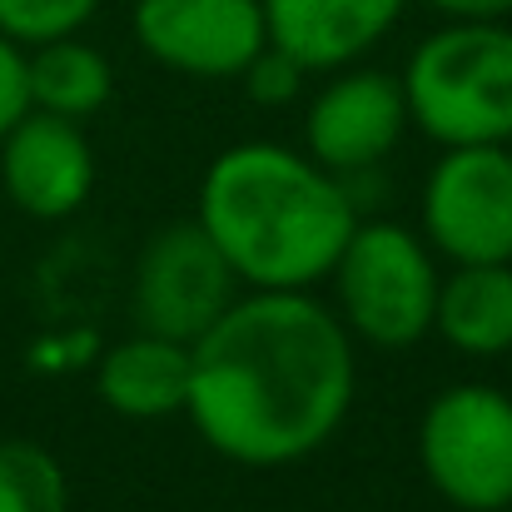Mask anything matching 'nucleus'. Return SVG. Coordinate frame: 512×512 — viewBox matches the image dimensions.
<instances>
[{
	"label": "nucleus",
	"instance_id": "4468645a",
	"mask_svg": "<svg viewBox=\"0 0 512 512\" xmlns=\"http://www.w3.org/2000/svg\"><path fill=\"white\" fill-rule=\"evenodd\" d=\"M25 90H30V110L90 120L100 105H110L115 75L95 45H85L80 35H60L25 50Z\"/></svg>",
	"mask_w": 512,
	"mask_h": 512
},
{
	"label": "nucleus",
	"instance_id": "423d86ee",
	"mask_svg": "<svg viewBox=\"0 0 512 512\" xmlns=\"http://www.w3.org/2000/svg\"><path fill=\"white\" fill-rule=\"evenodd\" d=\"M239 299V274L219 254V244L204 234V224L184 219L160 229L140 259L130 284V309L145 334L174 343H194L204 329L219 324V314Z\"/></svg>",
	"mask_w": 512,
	"mask_h": 512
},
{
	"label": "nucleus",
	"instance_id": "1a4fd4ad",
	"mask_svg": "<svg viewBox=\"0 0 512 512\" xmlns=\"http://www.w3.org/2000/svg\"><path fill=\"white\" fill-rule=\"evenodd\" d=\"M403 130H408L403 80L383 70H348L329 80L304 120L309 160H319L329 174H363L383 165L403 140Z\"/></svg>",
	"mask_w": 512,
	"mask_h": 512
},
{
	"label": "nucleus",
	"instance_id": "dca6fc26",
	"mask_svg": "<svg viewBox=\"0 0 512 512\" xmlns=\"http://www.w3.org/2000/svg\"><path fill=\"white\" fill-rule=\"evenodd\" d=\"M100 10V0H0V30L15 45H45L60 35H80V25Z\"/></svg>",
	"mask_w": 512,
	"mask_h": 512
},
{
	"label": "nucleus",
	"instance_id": "f8f14e48",
	"mask_svg": "<svg viewBox=\"0 0 512 512\" xmlns=\"http://www.w3.org/2000/svg\"><path fill=\"white\" fill-rule=\"evenodd\" d=\"M95 393L120 418H170L189 398V343L135 334L115 343L95 368Z\"/></svg>",
	"mask_w": 512,
	"mask_h": 512
},
{
	"label": "nucleus",
	"instance_id": "0eeeda50",
	"mask_svg": "<svg viewBox=\"0 0 512 512\" xmlns=\"http://www.w3.org/2000/svg\"><path fill=\"white\" fill-rule=\"evenodd\" d=\"M423 229L453 264L512 259V150L453 145L423 184Z\"/></svg>",
	"mask_w": 512,
	"mask_h": 512
},
{
	"label": "nucleus",
	"instance_id": "ddd939ff",
	"mask_svg": "<svg viewBox=\"0 0 512 512\" xmlns=\"http://www.w3.org/2000/svg\"><path fill=\"white\" fill-rule=\"evenodd\" d=\"M433 329L468 358H498L512 348V259L458 264L438 284Z\"/></svg>",
	"mask_w": 512,
	"mask_h": 512
},
{
	"label": "nucleus",
	"instance_id": "2eb2a0df",
	"mask_svg": "<svg viewBox=\"0 0 512 512\" xmlns=\"http://www.w3.org/2000/svg\"><path fill=\"white\" fill-rule=\"evenodd\" d=\"M0 512H70V478L50 448L30 438L0 443Z\"/></svg>",
	"mask_w": 512,
	"mask_h": 512
},
{
	"label": "nucleus",
	"instance_id": "f257e3e1",
	"mask_svg": "<svg viewBox=\"0 0 512 512\" xmlns=\"http://www.w3.org/2000/svg\"><path fill=\"white\" fill-rule=\"evenodd\" d=\"M353 343L304 289H254L189 343L184 413L244 468H284L324 448L353 403Z\"/></svg>",
	"mask_w": 512,
	"mask_h": 512
},
{
	"label": "nucleus",
	"instance_id": "6ab92c4d",
	"mask_svg": "<svg viewBox=\"0 0 512 512\" xmlns=\"http://www.w3.org/2000/svg\"><path fill=\"white\" fill-rule=\"evenodd\" d=\"M448 20H503L512 15V0H428Z\"/></svg>",
	"mask_w": 512,
	"mask_h": 512
},
{
	"label": "nucleus",
	"instance_id": "6e6552de",
	"mask_svg": "<svg viewBox=\"0 0 512 512\" xmlns=\"http://www.w3.org/2000/svg\"><path fill=\"white\" fill-rule=\"evenodd\" d=\"M130 30L150 60L194 80H239L269 45L264 0H135Z\"/></svg>",
	"mask_w": 512,
	"mask_h": 512
},
{
	"label": "nucleus",
	"instance_id": "f03ea898",
	"mask_svg": "<svg viewBox=\"0 0 512 512\" xmlns=\"http://www.w3.org/2000/svg\"><path fill=\"white\" fill-rule=\"evenodd\" d=\"M199 224L249 289H309L358 229L348 184L284 145H234L199 184Z\"/></svg>",
	"mask_w": 512,
	"mask_h": 512
},
{
	"label": "nucleus",
	"instance_id": "f3484780",
	"mask_svg": "<svg viewBox=\"0 0 512 512\" xmlns=\"http://www.w3.org/2000/svg\"><path fill=\"white\" fill-rule=\"evenodd\" d=\"M239 80H244V90H249L254 105H294L299 90H304V80H309V70H304L294 55H284L279 45H264V50L244 65Z\"/></svg>",
	"mask_w": 512,
	"mask_h": 512
},
{
	"label": "nucleus",
	"instance_id": "20e7f679",
	"mask_svg": "<svg viewBox=\"0 0 512 512\" xmlns=\"http://www.w3.org/2000/svg\"><path fill=\"white\" fill-rule=\"evenodd\" d=\"M339 319L373 348H413L438 314V264L403 224H358L334 264Z\"/></svg>",
	"mask_w": 512,
	"mask_h": 512
},
{
	"label": "nucleus",
	"instance_id": "9b49d317",
	"mask_svg": "<svg viewBox=\"0 0 512 512\" xmlns=\"http://www.w3.org/2000/svg\"><path fill=\"white\" fill-rule=\"evenodd\" d=\"M408 0H264L269 45L294 55L309 75L343 70L373 50L403 15Z\"/></svg>",
	"mask_w": 512,
	"mask_h": 512
},
{
	"label": "nucleus",
	"instance_id": "7ed1b4c3",
	"mask_svg": "<svg viewBox=\"0 0 512 512\" xmlns=\"http://www.w3.org/2000/svg\"><path fill=\"white\" fill-rule=\"evenodd\" d=\"M408 125L433 145L512 140V30L503 20H453L433 30L403 70Z\"/></svg>",
	"mask_w": 512,
	"mask_h": 512
},
{
	"label": "nucleus",
	"instance_id": "9d476101",
	"mask_svg": "<svg viewBox=\"0 0 512 512\" xmlns=\"http://www.w3.org/2000/svg\"><path fill=\"white\" fill-rule=\"evenodd\" d=\"M0 184L30 219H65L95 189V155L80 120L25 110L0 140Z\"/></svg>",
	"mask_w": 512,
	"mask_h": 512
},
{
	"label": "nucleus",
	"instance_id": "39448f33",
	"mask_svg": "<svg viewBox=\"0 0 512 512\" xmlns=\"http://www.w3.org/2000/svg\"><path fill=\"white\" fill-rule=\"evenodd\" d=\"M418 463L453 508H512V398L478 383L438 393L418 423Z\"/></svg>",
	"mask_w": 512,
	"mask_h": 512
},
{
	"label": "nucleus",
	"instance_id": "a211bd4d",
	"mask_svg": "<svg viewBox=\"0 0 512 512\" xmlns=\"http://www.w3.org/2000/svg\"><path fill=\"white\" fill-rule=\"evenodd\" d=\"M30 110V90H25V45H15L0 30V140L5 130Z\"/></svg>",
	"mask_w": 512,
	"mask_h": 512
}]
</instances>
